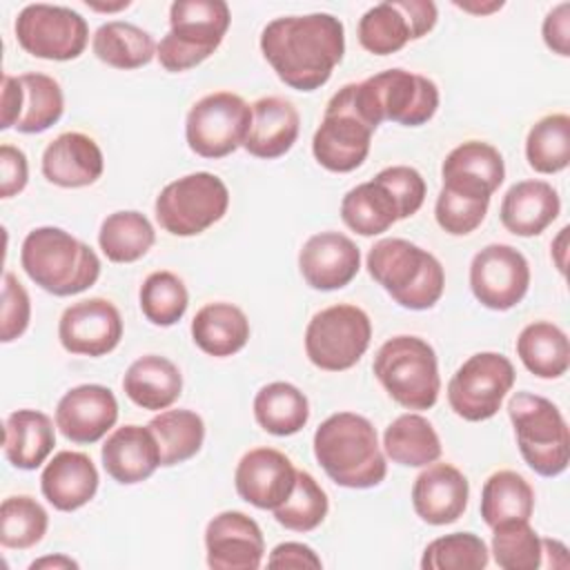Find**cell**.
Masks as SVG:
<instances>
[{
  "label": "cell",
  "mask_w": 570,
  "mask_h": 570,
  "mask_svg": "<svg viewBox=\"0 0 570 570\" xmlns=\"http://www.w3.org/2000/svg\"><path fill=\"white\" fill-rule=\"evenodd\" d=\"M261 51L287 87L314 91L343 60L345 29L332 13L274 18L261 33Z\"/></svg>",
  "instance_id": "cell-1"
},
{
  "label": "cell",
  "mask_w": 570,
  "mask_h": 570,
  "mask_svg": "<svg viewBox=\"0 0 570 570\" xmlns=\"http://www.w3.org/2000/svg\"><path fill=\"white\" fill-rule=\"evenodd\" d=\"M314 456L336 485L352 490L374 488L387 474L374 425L354 412H336L316 428Z\"/></svg>",
  "instance_id": "cell-2"
},
{
  "label": "cell",
  "mask_w": 570,
  "mask_h": 570,
  "mask_svg": "<svg viewBox=\"0 0 570 570\" xmlns=\"http://www.w3.org/2000/svg\"><path fill=\"white\" fill-rule=\"evenodd\" d=\"M27 276L53 296H73L89 289L100 276L98 254L60 227L31 229L20 247Z\"/></svg>",
  "instance_id": "cell-3"
},
{
  "label": "cell",
  "mask_w": 570,
  "mask_h": 570,
  "mask_svg": "<svg viewBox=\"0 0 570 570\" xmlns=\"http://www.w3.org/2000/svg\"><path fill=\"white\" fill-rule=\"evenodd\" d=\"M370 276L405 309H430L445 287L443 265L405 238H381L367 252Z\"/></svg>",
  "instance_id": "cell-4"
},
{
  "label": "cell",
  "mask_w": 570,
  "mask_h": 570,
  "mask_svg": "<svg viewBox=\"0 0 570 570\" xmlns=\"http://www.w3.org/2000/svg\"><path fill=\"white\" fill-rule=\"evenodd\" d=\"M354 85V102L370 127L383 120L419 127L439 109V87L428 76L394 67Z\"/></svg>",
  "instance_id": "cell-5"
},
{
  "label": "cell",
  "mask_w": 570,
  "mask_h": 570,
  "mask_svg": "<svg viewBox=\"0 0 570 570\" xmlns=\"http://www.w3.org/2000/svg\"><path fill=\"white\" fill-rule=\"evenodd\" d=\"M374 376L385 392L407 410H430L441 392L434 347L421 336L387 338L374 356Z\"/></svg>",
  "instance_id": "cell-6"
},
{
  "label": "cell",
  "mask_w": 570,
  "mask_h": 570,
  "mask_svg": "<svg viewBox=\"0 0 570 570\" xmlns=\"http://www.w3.org/2000/svg\"><path fill=\"white\" fill-rule=\"evenodd\" d=\"M232 16L223 0H176L169 7V31L158 42V62L171 71H187L207 60L223 42Z\"/></svg>",
  "instance_id": "cell-7"
},
{
  "label": "cell",
  "mask_w": 570,
  "mask_h": 570,
  "mask_svg": "<svg viewBox=\"0 0 570 570\" xmlns=\"http://www.w3.org/2000/svg\"><path fill=\"white\" fill-rule=\"evenodd\" d=\"M523 461L541 476H559L570 459V432L561 410L546 396L517 392L508 401Z\"/></svg>",
  "instance_id": "cell-8"
},
{
  "label": "cell",
  "mask_w": 570,
  "mask_h": 570,
  "mask_svg": "<svg viewBox=\"0 0 570 570\" xmlns=\"http://www.w3.org/2000/svg\"><path fill=\"white\" fill-rule=\"evenodd\" d=\"M227 207V185L212 171H194L167 183L156 196L154 212L171 236H196L218 223Z\"/></svg>",
  "instance_id": "cell-9"
},
{
  "label": "cell",
  "mask_w": 570,
  "mask_h": 570,
  "mask_svg": "<svg viewBox=\"0 0 570 570\" xmlns=\"http://www.w3.org/2000/svg\"><path fill=\"white\" fill-rule=\"evenodd\" d=\"M370 316L350 303L330 305L312 316L305 330V354L325 372L354 367L370 347Z\"/></svg>",
  "instance_id": "cell-10"
},
{
  "label": "cell",
  "mask_w": 570,
  "mask_h": 570,
  "mask_svg": "<svg viewBox=\"0 0 570 570\" xmlns=\"http://www.w3.org/2000/svg\"><path fill=\"white\" fill-rule=\"evenodd\" d=\"M372 134L374 129L356 109L352 82H347L330 98L323 120L312 138V154L327 171L347 174L365 163Z\"/></svg>",
  "instance_id": "cell-11"
},
{
  "label": "cell",
  "mask_w": 570,
  "mask_h": 570,
  "mask_svg": "<svg viewBox=\"0 0 570 570\" xmlns=\"http://www.w3.org/2000/svg\"><path fill=\"white\" fill-rule=\"evenodd\" d=\"M514 365L499 352L472 354L448 383V403L465 421L492 419L514 385Z\"/></svg>",
  "instance_id": "cell-12"
},
{
  "label": "cell",
  "mask_w": 570,
  "mask_h": 570,
  "mask_svg": "<svg viewBox=\"0 0 570 570\" xmlns=\"http://www.w3.org/2000/svg\"><path fill=\"white\" fill-rule=\"evenodd\" d=\"M252 125V107L232 91H214L191 105L185 138L203 158H225L243 147Z\"/></svg>",
  "instance_id": "cell-13"
},
{
  "label": "cell",
  "mask_w": 570,
  "mask_h": 570,
  "mask_svg": "<svg viewBox=\"0 0 570 570\" xmlns=\"http://www.w3.org/2000/svg\"><path fill=\"white\" fill-rule=\"evenodd\" d=\"M13 29L18 45L42 60H73L89 40L87 20L78 11L47 2L27 4Z\"/></svg>",
  "instance_id": "cell-14"
},
{
  "label": "cell",
  "mask_w": 570,
  "mask_h": 570,
  "mask_svg": "<svg viewBox=\"0 0 570 570\" xmlns=\"http://www.w3.org/2000/svg\"><path fill=\"white\" fill-rule=\"evenodd\" d=\"M436 4L430 0H387L370 7L358 20V42L374 56H387L419 40L436 24Z\"/></svg>",
  "instance_id": "cell-15"
},
{
  "label": "cell",
  "mask_w": 570,
  "mask_h": 570,
  "mask_svg": "<svg viewBox=\"0 0 570 570\" xmlns=\"http://www.w3.org/2000/svg\"><path fill=\"white\" fill-rule=\"evenodd\" d=\"M530 287V265L525 256L505 243L485 245L470 263V289L474 298L497 312L512 309Z\"/></svg>",
  "instance_id": "cell-16"
},
{
  "label": "cell",
  "mask_w": 570,
  "mask_h": 570,
  "mask_svg": "<svg viewBox=\"0 0 570 570\" xmlns=\"http://www.w3.org/2000/svg\"><path fill=\"white\" fill-rule=\"evenodd\" d=\"M60 345L71 354L105 356L122 338V316L107 298H85L69 305L58 321Z\"/></svg>",
  "instance_id": "cell-17"
},
{
  "label": "cell",
  "mask_w": 570,
  "mask_h": 570,
  "mask_svg": "<svg viewBox=\"0 0 570 570\" xmlns=\"http://www.w3.org/2000/svg\"><path fill=\"white\" fill-rule=\"evenodd\" d=\"M205 548L207 566L214 570H256L263 563L265 539L252 517L225 510L207 523Z\"/></svg>",
  "instance_id": "cell-18"
},
{
  "label": "cell",
  "mask_w": 570,
  "mask_h": 570,
  "mask_svg": "<svg viewBox=\"0 0 570 570\" xmlns=\"http://www.w3.org/2000/svg\"><path fill=\"white\" fill-rule=\"evenodd\" d=\"M296 472L298 470L283 452L274 448H254L245 452L236 465V492L258 510H274L292 494Z\"/></svg>",
  "instance_id": "cell-19"
},
{
  "label": "cell",
  "mask_w": 570,
  "mask_h": 570,
  "mask_svg": "<svg viewBox=\"0 0 570 570\" xmlns=\"http://www.w3.org/2000/svg\"><path fill=\"white\" fill-rule=\"evenodd\" d=\"M118 421L114 392L98 383H85L62 394L56 405V428L71 443H96Z\"/></svg>",
  "instance_id": "cell-20"
},
{
  "label": "cell",
  "mask_w": 570,
  "mask_h": 570,
  "mask_svg": "<svg viewBox=\"0 0 570 570\" xmlns=\"http://www.w3.org/2000/svg\"><path fill=\"white\" fill-rule=\"evenodd\" d=\"M298 269L314 289H341L358 274L361 252L354 240L341 232H318L303 243Z\"/></svg>",
  "instance_id": "cell-21"
},
{
  "label": "cell",
  "mask_w": 570,
  "mask_h": 570,
  "mask_svg": "<svg viewBox=\"0 0 570 570\" xmlns=\"http://www.w3.org/2000/svg\"><path fill=\"white\" fill-rule=\"evenodd\" d=\"M470 483L450 463H434L423 470L412 485V505L421 521L430 525L454 523L468 505Z\"/></svg>",
  "instance_id": "cell-22"
},
{
  "label": "cell",
  "mask_w": 570,
  "mask_h": 570,
  "mask_svg": "<svg viewBox=\"0 0 570 570\" xmlns=\"http://www.w3.org/2000/svg\"><path fill=\"white\" fill-rule=\"evenodd\" d=\"M105 169L98 142L80 131L56 136L42 151V176L58 187L76 189L94 185Z\"/></svg>",
  "instance_id": "cell-23"
},
{
  "label": "cell",
  "mask_w": 570,
  "mask_h": 570,
  "mask_svg": "<svg viewBox=\"0 0 570 570\" xmlns=\"http://www.w3.org/2000/svg\"><path fill=\"white\" fill-rule=\"evenodd\" d=\"M102 468L107 474L122 483L134 485L149 479L160 465V448L149 425L116 428L100 450Z\"/></svg>",
  "instance_id": "cell-24"
},
{
  "label": "cell",
  "mask_w": 570,
  "mask_h": 570,
  "mask_svg": "<svg viewBox=\"0 0 570 570\" xmlns=\"http://www.w3.org/2000/svg\"><path fill=\"white\" fill-rule=\"evenodd\" d=\"M98 470L85 452H58L40 474L42 497L60 512L87 505L98 490Z\"/></svg>",
  "instance_id": "cell-25"
},
{
  "label": "cell",
  "mask_w": 570,
  "mask_h": 570,
  "mask_svg": "<svg viewBox=\"0 0 570 570\" xmlns=\"http://www.w3.org/2000/svg\"><path fill=\"white\" fill-rule=\"evenodd\" d=\"M298 129V109L281 96H265L252 105V125L243 147L256 158H281L294 147Z\"/></svg>",
  "instance_id": "cell-26"
},
{
  "label": "cell",
  "mask_w": 570,
  "mask_h": 570,
  "mask_svg": "<svg viewBox=\"0 0 570 570\" xmlns=\"http://www.w3.org/2000/svg\"><path fill=\"white\" fill-rule=\"evenodd\" d=\"M561 212L557 189L546 180L514 183L501 200V223L514 236H539Z\"/></svg>",
  "instance_id": "cell-27"
},
{
  "label": "cell",
  "mask_w": 570,
  "mask_h": 570,
  "mask_svg": "<svg viewBox=\"0 0 570 570\" xmlns=\"http://www.w3.org/2000/svg\"><path fill=\"white\" fill-rule=\"evenodd\" d=\"M122 390L142 410H167L183 392V374L174 361L145 354L127 367Z\"/></svg>",
  "instance_id": "cell-28"
},
{
  "label": "cell",
  "mask_w": 570,
  "mask_h": 570,
  "mask_svg": "<svg viewBox=\"0 0 570 570\" xmlns=\"http://www.w3.org/2000/svg\"><path fill=\"white\" fill-rule=\"evenodd\" d=\"M194 343L209 356H232L249 341V321L234 303H207L191 321Z\"/></svg>",
  "instance_id": "cell-29"
},
{
  "label": "cell",
  "mask_w": 570,
  "mask_h": 570,
  "mask_svg": "<svg viewBox=\"0 0 570 570\" xmlns=\"http://www.w3.org/2000/svg\"><path fill=\"white\" fill-rule=\"evenodd\" d=\"M4 456L18 470L40 468L56 445L53 421L40 410H16L4 421Z\"/></svg>",
  "instance_id": "cell-30"
},
{
  "label": "cell",
  "mask_w": 570,
  "mask_h": 570,
  "mask_svg": "<svg viewBox=\"0 0 570 570\" xmlns=\"http://www.w3.org/2000/svg\"><path fill=\"white\" fill-rule=\"evenodd\" d=\"M441 178L443 183L465 185L492 196L505 178L503 156L494 145L483 140L461 142L445 156Z\"/></svg>",
  "instance_id": "cell-31"
},
{
  "label": "cell",
  "mask_w": 570,
  "mask_h": 570,
  "mask_svg": "<svg viewBox=\"0 0 570 570\" xmlns=\"http://www.w3.org/2000/svg\"><path fill=\"white\" fill-rule=\"evenodd\" d=\"M383 450L392 463L423 468L434 463L443 448L432 423L414 412L396 416L383 432Z\"/></svg>",
  "instance_id": "cell-32"
},
{
  "label": "cell",
  "mask_w": 570,
  "mask_h": 570,
  "mask_svg": "<svg viewBox=\"0 0 570 570\" xmlns=\"http://www.w3.org/2000/svg\"><path fill=\"white\" fill-rule=\"evenodd\" d=\"M343 223L361 236H379L401 220L394 196L376 178L352 187L341 200Z\"/></svg>",
  "instance_id": "cell-33"
},
{
  "label": "cell",
  "mask_w": 570,
  "mask_h": 570,
  "mask_svg": "<svg viewBox=\"0 0 570 570\" xmlns=\"http://www.w3.org/2000/svg\"><path fill=\"white\" fill-rule=\"evenodd\" d=\"M156 42L149 31L134 22L109 20L100 24L91 38V49L98 60L114 69H138L154 60Z\"/></svg>",
  "instance_id": "cell-34"
},
{
  "label": "cell",
  "mask_w": 570,
  "mask_h": 570,
  "mask_svg": "<svg viewBox=\"0 0 570 570\" xmlns=\"http://www.w3.org/2000/svg\"><path fill=\"white\" fill-rule=\"evenodd\" d=\"M517 354L525 370L539 379H559L570 365L568 336L550 321L525 325L517 338Z\"/></svg>",
  "instance_id": "cell-35"
},
{
  "label": "cell",
  "mask_w": 570,
  "mask_h": 570,
  "mask_svg": "<svg viewBox=\"0 0 570 570\" xmlns=\"http://www.w3.org/2000/svg\"><path fill=\"white\" fill-rule=\"evenodd\" d=\"M254 419L274 436H292L301 432L309 419L307 396L292 383H267L254 396Z\"/></svg>",
  "instance_id": "cell-36"
},
{
  "label": "cell",
  "mask_w": 570,
  "mask_h": 570,
  "mask_svg": "<svg viewBox=\"0 0 570 570\" xmlns=\"http://www.w3.org/2000/svg\"><path fill=\"white\" fill-rule=\"evenodd\" d=\"M534 510L532 485L514 470H499L488 476L481 490V517L494 528L503 521H530Z\"/></svg>",
  "instance_id": "cell-37"
},
{
  "label": "cell",
  "mask_w": 570,
  "mask_h": 570,
  "mask_svg": "<svg viewBox=\"0 0 570 570\" xmlns=\"http://www.w3.org/2000/svg\"><path fill=\"white\" fill-rule=\"evenodd\" d=\"M156 240L149 218L136 209L109 214L98 232V245L111 263H134L142 258Z\"/></svg>",
  "instance_id": "cell-38"
},
{
  "label": "cell",
  "mask_w": 570,
  "mask_h": 570,
  "mask_svg": "<svg viewBox=\"0 0 570 570\" xmlns=\"http://www.w3.org/2000/svg\"><path fill=\"white\" fill-rule=\"evenodd\" d=\"M158 448L160 465L171 468L198 454L205 441V423L194 410H165L149 423Z\"/></svg>",
  "instance_id": "cell-39"
},
{
  "label": "cell",
  "mask_w": 570,
  "mask_h": 570,
  "mask_svg": "<svg viewBox=\"0 0 570 570\" xmlns=\"http://www.w3.org/2000/svg\"><path fill=\"white\" fill-rule=\"evenodd\" d=\"M18 78L22 85V114L13 129L20 134L47 131L65 111V96L58 80L40 71H29Z\"/></svg>",
  "instance_id": "cell-40"
},
{
  "label": "cell",
  "mask_w": 570,
  "mask_h": 570,
  "mask_svg": "<svg viewBox=\"0 0 570 570\" xmlns=\"http://www.w3.org/2000/svg\"><path fill=\"white\" fill-rule=\"evenodd\" d=\"M525 158L539 174L563 171L570 163V116L550 114L537 120L525 138Z\"/></svg>",
  "instance_id": "cell-41"
},
{
  "label": "cell",
  "mask_w": 570,
  "mask_h": 570,
  "mask_svg": "<svg viewBox=\"0 0 570 570\" xmlns=\"http://www.w3.org/2000/svg\"><path fill=\"white\" fill-rule=\"evenodd\" d=\"M490 205V196L463 187L456 183H443L436 205H434V218L439 227L452 236H465L472 234L485 218Z\"/></svg>",
  "instance_id": "cell-42"
},
{
  "label": "cell",
  "mask_w": 570,
  "mask_h": 570,
  "mask_svg": "<svg viewBox=\"0 0 570 570\" xmlns=\"http://www.w3.org/2000/svg\"><path fill=\"white\" fill-rule=\"evenodd\" d=\"M49 528L47 510L29 494L7 497L0 505V543L27 550L42 541Z\"/></svg>",
  "instance_id": "cell-43"
},
{
  "label": "cell",
  "mask_w": 570,
  "mask_h": 570,
  "mask_svg": "<svg viewBox=\"0 0 570 570\" xmlns=\"http://www.w3.org/2000/svg\"><path fill=\"white\" fill-rule=\"evenodd\" d=\"M138 298L145 318L158 327H169L178 323L189 305L185 283L167 269L151 272L140 285Z\"/></svg>",
  "instance_id": "cell-44"
},
{
  "label": "cell",
  "mask_w": 570,
  "mask_h": 570,
  "mask_svg": "<svg viewBox=\"0 0 570 570\" xmlns=\"http://www.w3.org/2000/svg\"><path fill=\"white\" fill-rule=\"evenodd\" d=\"M492 554L503 570H534L543 566L541 537L523 519L503 521L492 528Z\"/></svg>",
  "instance_id": "cell-45"
},
{
  "label": "cell",
  "mask_w": 570,
  "mask_h": 570,
  "mask_svg": "<svg viewBox=\"0 0 570 570\" xmlns=\"http://www.w3.org/2000/svg\"><path fill=\"white\" fill-rule=\"evenodd\" d=\"M327 510L330 501L325 490L309 472L298 470L294 490L278 508H274V519L287 530L309 532L325 521Z\"/></svg>",
  "instance_id": "cell-46"
},
{
  "label": "cell",
  "mask_w": 570,
  "mask_h": 570,
  "mask_svg": "<svg viewBox=\"0 0 570 570\" xmlns=\"http://www.w3.org/2000/svg\"><path fill=\"white\" fill-rule=\"evenodd\" d=\"M490 561L488 546L472 532H452L430 541L421 557L423 570H481Z\"/></svg>",
  "instance_id": "cell-47"
},
{
  "label": "cell",
  "mask_w": 570,
  "mask_h": 570,
  "mask_svg": "<svg viewBox=\"0 0 570 570\" xmlns=\"http://www.w3.org/2000/svg\"><path fill=\"white\" fill-rule=\"evenodd\" d=\"M374 178L381 185H385L387 191L394 196V200L399 205L401 220L414 216L421 209V205L425 200V180L414 167H407V165L385 167Z\"/></svg>",
  "instance_id": "cell-48"
},
{
  "label": "cell",
  "mask_w": 570,
  "mask_h": 570,
  "mask_svg": "<svg viewBox=\"0 0 570 570\" xmlns=\"http://www.w3.org/2000/svg\"><path fill=\"white\" fill-rule=\"evenodd\" d=\"M31 318V301L22 283L4 272L2 278V309H0V341L11 343L24 334Z\"/></svg>",
  "instance_id": "cell-49"
},
{
  "label": "cell",
  "mask_w": 570,
  "mask_h": 570,
  "mask_svg": "<svg viewBox=\"0 0 570 570\" xmlns=\"http://www.w3.org/2000/svg\"><path fill=\"white\" fill-rule=\"evenodd\" d=\"M29 165L20 147L4 142L0 147V196L11 198L27 187Z\"/></svg>",
  "instance_id": "cell-50"
},
{
  "label": "cell",
  "mask_w": 570,
  "mask_h": 570,
  "mask_svg": "<svg viewBox=\"0 0 570 570\" xmlns=\"http://www.w3.org/2000/svg\"><path fill=\"white\" fill-rule=\"evenodd\" d=\"M543 42L559 56H570V4L561 2L543 20Z\"/></svg>",
  "instance_id": "cell-51"
},
{
  "label": "cell",
  "mask_w": 570,
  "mask_h": 570,
  "mask_svg": "<svg viewBox=\"0 0 570 570\" xmlns=\"http://www.w3.org/2000/svg\"><path fill=\"white\" fill-rule=\"evenodd\" d=\"M267 566L269 568H323V561L309 546L298 541H285L269 552Z\"/></svg>",
  "instance_id": "cell-52"
},
{
  "label": "cell",
  "mask_w": 570,
  "mask_h": 570,
  "mask_svg": "<svg viewBox=\"0 0 570 570\" xmlns=\"http://www.w3.org/2000/svg\"><path fill=\"white\" fill-rule=\"evenodd\" d=\"M22 114V85L18 76L2 73V100H0V129L16 127Z\"/></svg>",
  "instance_id": "cell-53"
},
{
  "label": "cell",
  "mask_w": 570,
  "mask_h": 570,
  "mask_svg": "<svg viewBox=\"0 0 570 570\" xmlns=\"http://www.w3.org/2000/svg\"><path fill=\"white\" fill-rule=\"evenodd\" d=\"M40 568H58V570H76L78 561H73L71 557L65 554H56V557H42L29 563V570H40Z\"/></svg>",
  "instance_id": "cell-54"
},
{
  "label": "cell",
  "mask_w": 570,
  "mask_h": 570,
  "mask_svg": "<svg viewBox=\"0 0 570 570\" xmlns=\"http://www.w3.org/2000/svg\"><path fill=\"white\" fill-rule=\"evenodd\" d=\"M568 227H561L559 236L552 240V261L561 274H566V247H568Z\"/></svg>",
  "instance_id": "cell-55"
},
{
  "label": "cell",
  "mask_w": 570,
  "mask_h": 570,
  "mask_svg": "<svg viewBox=\"0 0 570 570\" xmlns=\"http://www.w3.org/2000/svg\"><path fill=\"white\" fill-rule=\"evenodd\" d=\"M459 9H463V11H472V13H492V11H497V9H501L503 7V2L499 0V2H490V4H470V2H454Z\"/></svg>",
  "instance_id": "cell-56"
},
{
  "label": "cell",
  "mask_w": 570,
  "mask_h": 570,
  "mask_svg": "<svg viewBox=\"0 0 570 570\" xmlns=\"http://www.w3.org/2000/svg\"><path fill=\"white\" fill-rule=\"evenodd\" d=\"M91 9H98V11H118V9H125L129 7L131 2L129 0H122V2H116V4H96V2H87Z\"/></svg>",
  "instance_id": "cell-57"
}]
</instances>
